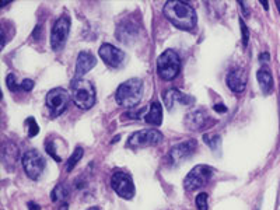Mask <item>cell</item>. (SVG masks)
<instances>
[{
	"label": "cell",
	"instance_id": "obj_1",
	"mask_svg": "<svg viewBox=\"0 0 280 210\" xmlns=\"http://www.w3.org/2000/svg\"><path fill=\"white\" fill-rule=\"evenodd\" d=\"M163 12H164V16L168 18V21L179 29L192 31L196 27V23H198L196 13H195L194 7L186 2H179V0L167 2Z\"/></svg>",
	"mask_w": 280,
	"mask_h": 210
},
{
	"label": "cell",
	"instance_id": "obj_2",
	"mask_svg": "<svg viewBox=\"0 0 280 210\" xmlns=\"http://www.w3.org/2000/svg\"><path fill=\"white\" fill-rule=\"evenodd\" d=\"M142 97H143V81L140 79L126 80L115 93V100L123 108L136 107Z\"/></svg>",
	"mask_w": 280,
	"mask_h": 210
},
{
	"label": "cell",
	"instance_id": "obj_3",
	"mask_svg": "<svg viewBox=\"0 0 280 210\" xmlns=\"http://www.w3.org/2000/svg\"><path fill=\"white\" fill-rule=\"evenodd\" d=\"M70 97L80 109H90L96 104V88L91 81L76 77L70 84Z\"/></svg>",
	"mask_w": 280,
	"mask_h": 210
},
{
	"label": "cell",
	"instance_id": "obj_4",
	"mask_svg": "<svg viewBox=\"0 0 280 210\" xmlns=\"http://www.w3.org/2000/svg\"><path fill=\"white\" fill-rule=\"evenodd\" d=\"M181 70V59L172 49H167L157 59V72L163 80H172L177 77Z\"/></svg>",
	"mask_w": 280,
	"mask_h": 210
},
{
	"label": "cell",
	"instance_id": "obj_5",
	"mask_svg": "<svg viewBox=\"0 0 280 210\" xmlns=\"http://www.w3.org/2000/svg\"><path fill=\"white\" fill-rule=\"evenodd\" d=\"M163 142V133L157 129H143L135 132L128 139L126 146L131 148H143L149 146H157Z\"/></svg>",
	"mask_w": 280,
	"mask_h": 210
},
{
	"label": "cell",
	"instance_id": "obj_6",
	"mask_svg": "<svg viewBox=\"0 0 280 210\" xmlns=\"http://www.w3.org/2000/svg\"><path fill=\"white\" fill-rule=\"evenodd\" d=\"M213 168L209 165H196L194 170H191L186 178L183 179V187L186 191H196L205 187L207 182L210 181L213 175Z\"/></svg>",
	"mask_w": 280,
	"mask_h": 210
},
{
	"label": "cell",
	"instance_id": "obj_7",
	"mask_svg": "<svg viewBox=\"0 0 280 210\" xmlns=\"http://www.w3.org/2000/svg\"><path fill=\"white\" fill-rule=\"evenodd\" d=\"M21 161H23L25 174L28 175V178L34 179V181H37L42 175L44 170H45V159H44V156L38 150H28L23 156Z\"/></svg>",
	"mask_w": 280,
	"mask_h": 210
},
{
	"label": "cell",
	"instance_id": "obj_8",
	"mask_svg": "<svg viewBox=\"0 0 280 210\" xmlns=\"http://www.w3.org/2000/svg\"><path fill=\"white\" fill-rule=\"evenodd\" d=\"M69 100H70V94L65 88L57 87V88L49 91L46 94L45 102L52 116H59L60 114H63L68 108Z\"/></svg>",
	"mask_w": 280,
	"mask_h": 210
},
{
	"label": "cell",
	"instance_id": "obj_9",
	"mask_svg": "<svg viewBox=\"0 0 280 210\" xmlns=\"http://www.w3.org/2000/svg\"><path fill=\"white\" fill-rule=\"evenodd\" d=\"M69 31H70V17L62 16L53 24L51 31V45L53 51H60L66 41H68Z\"/></svg>",
	"mask_w": 280,
	"mask_h": 210
},
{
	"label": "cell",
	"instance_id": "obj_10",
	"mask_svg": "<svg viewBox=\"0 0 280 210\" xmlns=\"http://www.w3.org/2000/svg\"><path fill=\"white\" fill-rule=\"evenodd\" d=\"M111 187L120 198L132 199L135 196V184L126 172H115L111 178Z\"/></svg>",
	"mask_w": 280,
	"mask_h": 210
},
{
	"label": "cell",
	"instance_id": "obj_11",
	"mask_svg": "<svg viewBox=\"0 0 280 210\" xmlns=\"http://www.w3.org/2000/svg\"><path fill=\"white\" fill-rule=\"evenodd\" d=\"M196 148H198V143L195 139H191V140H186V142H182L177 144V146H174V147L170 150V153L167 156V159H168V163L171 165H177L181 164L182 161L191 157L192 154L196 152Z\"/></svg>",
	"mask_w": 280,
	"mask_h": 210
},
{
	"label": "cell",
	"instance_id": "obj_12",
	"mask_svg": "<svg viewBox=\"0 0 280 210\" xmlns=\"http://www.w3.org/2000/svg\"><path fill=\"white\" fill-rule=\"evenodd\" d=\"M98 55L103 59L104 62L108 65L109 68L118 69L122 66V63L125 61V53L120 51L119 48L111 45V44H103L98 49Z\"/></svg>",
	"mask_w": 280,
	"mask_h": 210
},
{
	"label": "cell",
	"instance_id": "obj_13",
	"mask_svg": "<svg viewBox=\"0 0 280 210\" xmlns=\"http://www.w3.org/2000/svg\"><path fill=\"white\" fill-rule=\"evenodd\" d=\"M213 122L214 121H212V118L202 109H196L194 112H189L185 118V124L192 131H202V129L212 125Z\"/></svg>",
	"mask_w": 280,
	"mask_h": 210
},
{
	"label": "cell",
	"instance_id": "obj_14",
	"mask_svg": "<svg viewBox=\"0 0 280 210\" xmlns=\"http://www.w3.org/2000/svg\"><path fill=\"white\" fill-rule=\"evenodd\" d=\"M96 65H97V59L94 57L92 53L87 51L80 52L77 56V61H76V77L80 79L81 76L88 73Z\"/></svg>",
	"mask_w": 280,
	"mask_h": 210
},
{
	"label": "cell",
	"instance_id": "obj_15",
	"mask_svg": "<svg viewBox=\"0 0 280 210\" xmlns=\"http://www.w3.org/2000/svg\"><path fill=\"white\" fill-rule=\"evenodd\" d=\"M227 85L230 90L234 93H242L246 87V72L244 69H233L229 74H227Z\"/></svg>",
	"mask_w": 280,
	"mask_h": 210
},
{
	"label": "cell",
	"instance_id": "obj_16",
	"mask_svg": "<svg viewBox=\"0 0 280 210\" xmlns=\"http://www.w3.org/2000/svg\"><path fill=\"white\" fill-rule=\"evenodd\" d=\"M18 147L13 142H6L2 148V161L3 165L6 167L7 171H13L16 167V163L18 161Z\"/></svg>",
	"mask_w": 280,
	"mask_h": 210
},
{
	"label": "cell",
	"instance_id": "obj_17",
	"mask_svg": "<svg viewBox=\"0 0 280 210\" xmlns=\"http://www.w3.org/2000/svg\"><path fill=\"white\" fill-rule=\"evenodd\" d=\"M163 97H164V102H166L167 109H172L175 102H181L183 105H189V104H192V102L195 101L194 97L186 96V94H183L182 91L177 90V88L167 90L166 93L163 94Z\"/></svg>",
	"mask_w": 280,
	"mask_h": 210
},
{
	"label": "cell",
	"instance_id": "obj_18",
	"mask_svg": "<svg viewBox=\"0 0 280 210\" xmlns=\"http://www.w3.org/2000/svg\"><path fill=\"white\" fill-rule=\"evenodd\" d=\"M146 124L153 126H160L163 122V107L159 101L151 102V107H150L149 114L146 115Z\"/></svg>",
	"mask_w": 280,
	"mask_h": 210
},
{
	"label": "cell",
	"instance_id": "obj_19",
	"mask_svg": "<svg viewBox=\"0 0 280 210\" xmlns=\"http://www.w3.org/2000/svg\"><path fill=\"white\" fill-rule=\"evenodd\" d=\"M257 79L258 83H259V87H261V90L265 93V94H269L272 88H273V77H272V74L269 70L266 69H259L257 73Z\"/></svg>",
	"mask_w": 280,
	"mask_h": 210
},
{
	"label": "cell",
	"instance_id": "obj_20",
	"mask_svg": "<svg viewBox=\"0 0 280 210\" xmlns=\"http://www.w3.org/2000/svg\"><path fill=\"white\" fill-rule=\"evenodd\" d=\"M68 198H69V191L66 189V187L63 184H57L56 187L52 189L51 193V199L53 202L56 203L62 204V203H68Z\"/></svg>",
	"mask_w": 280,
	"mask_h": 210
},
{
	"label": "cell",
	"instance_id": "obj_21",
	"mask_svg": "<svg viewBox=\"0 0 280 210\" xmlns=\"http://www.w3.org/2000/svg\"><path fill=\"white\" fill-rule=\"evenodd\" d=\"M83 154H84V150L81 147H76V150L73 152V154L70 156V159H68V163H66V171L70 172V171H73V168L76 167V164L79 163L83 157Z\"/></svg>",
	"mask_w": 280,
	"mask_h": 210
},
{
	"label": "cell",
	"instance_id": "obj_22",
	"mask_svg": "<svg viewBox=\"0 0 280 210\" xmlns=\"http://www.w3.org/2000/svg\"><path fill=\"white\" fill-rule=\"evenodd\" d=\"M25 128H27V135L28 137H35L40 133V126L34 118H27L25 119Z\"/></svg>",
	"mask_w": 280,
	"mask_h": 210
},
{
	"label": "cell",
	"instance_id": "obj_23",
	"mask_svg": "<svg viewBox=\"0 0 280 210\" xmlns=\"http://www.w3.org/2000/svg\"><path fill=\"white\" fill-rule=\"evenodd\" d=\"M203 140H205V143H207L209 146H210V148H213V150H217L219 147H220V143H222V139H220V136H209V135H206L205 137H203Z\"/></svg>",
	"mask_w": 280,
	"mask_h": 210
},
{
	"label": "cell",
	"instance_id": "obj_24",
	"mask_svg": "<svg viewBox=\"0 0 280 210\" xmlns=\"http://www.w3.org/2000/svg\"><path fill=\"white\" fill-rule=\"evenodd\" d=\"M196 207L198 210H207V195L206 193H199L196 196Z\"/></svg>",
	"mask_w": 280,
	"mask_h": 210
},
{
	"label": "cell",
	"instance_id": "obj_25",
	"mask_svg": "<svg viewBox=\"0 0 280 210\" xmlns=\"http://www.w3.org/2000/svg\"><path fill=\"white\" fill-rule=\"evenodd\" d=\"M55 144H53V142L52 140H49V142H46V152H48V154L49 156H52V159L55 160V161H57V163H60L62 161V159H60V156L55 152Z\"/></svg>",
	"mask_w": 280,
	"mask_h": 210
},
{
	"label": "cell",
	"instance_id": "obj_26",
	"mask_svg": "<svg viewBox=\"0 0 280 210\" xmlns=\"http://www.w3.org/2000/svg\"><path fill=\"white\" fill-rule=\"evenodd\" d=\"M7 87L10 91H20V83H17L16 76L14 74H9L7 76Z\"/></svg>",
	"mask_w": 280,
	"mask_h": 210
},
{
	"label": "cell",
	"instance_id": "obj_27",
	"mask_svg": "<svg viewBox=\"0 0 280 210\" xmlns=\"http://www.w3.org/2000/svg\"><path fill=\"white\" fill-rule=\"evenodd\" d=\"M34 88V81L31 79H24L21 83H20V91H31Z\"/></svg>",
	"mask_w": 280,
	"mask_h": 210
},
{
	"label": "cell",
	"instance_id": "obj_28",
	"mask_svg": "<svg viewBox=\"0 0 280 210\" xmlns=\"http://www.w3.org/2000/svg\"><path fill=\"white\" fill-rule=\"evenodd\" d=\"M240 24H241V33H242V44L246 46V44H248V40H250L248 29H246L245 24H244V21H242V20H240Z\"/></svg>",
	"mask_w": 280,
	"mask_h": 210
},
{
	"label": "cell",
	"instance_id": "obj_29",
	"mask_svg": "<svg viewBox=\"0 0 280 210\" xmlns=\"http://www.w3.org/2000/svg\"><path fill=\"white\" fill-rule=\"evenodd\" d=\"M28 210H41V206L35 202H28Z\"/></svg>",
	"mask_w": 280,
	"mask_h": 210
},
{
	"label": "cell",
	"instance_id": "obj_30",
	"mask_svg": "<svg viewBox=\"0 0 280 210\" xmlns=\"http://www.w3.org/2000/svg\"><path fill=\"white\" fill-rule=\"evenodd\" d=\"M40 34H41V27L38 25V27L34 29V33H33V38H34V40H40V37H41Z\"/></svg>",
	"mask_w": 280,
	"mask_h": 210
},
{
	"label": "cell",
	"instance_id": "obj_31",
	"mask_svg": "<svg viewBox=\"0 0 280 210\" xmlns=\"http://www.w3.org/2000/svg\"><path fill=\"white\" fill-rule=\"evenodd\" d=\"M214 111H217V112H226V111H227V108H226L224 105H220V104H217V105H214Z\"/></svg>",
	"mask_w": 280,
	"mask_h": 210
},
{
	"label": "cell",
	"instance_id": "obj_32",
	"mask_svg": "<svg viewBox=\"0 0 280 210\" xmlns=\"http://www.w3.org/2000/svg\"><path fill=\"white\" fill-rule=\"evenodd\" d=\"M269 61V53H262L261 55V62H266Z\"/></svg>",
	"mask_w": 280,
	"mask_h": 210
},
{
	"label": "cell",
	"instance_id": "obj_33",
	"mask_svg": "<svg viewBox=\"0 0 280 210\" xmlns=\"http://www.w3.org/2000/svg\"><path fill=\"white\" fill-rule=\"evenodd\" d=\"M57 210H69V203L59 204V209Z\"/></svg>",
	"mask_w": 280,
	"mask_h": 210
},
{
	"label": "cell",
	"instance_id": "obj_34",
	"mask_svg": "<svg viewBox=\"0 0 280 210\" xmlns=\"http://www.w3.org/2000/svg\"><path fill=\"white\" fill-rule=\"evenodd\" d=\"M262 5H263V7H265V9H266V10H268V9H269L268 3H266V2H262Z\"/></svg>",
	"mask_w": 280,
	"mask_h": 210
},
{
	"label": "cell",
	"instance_id": "obj_35",
	"mask_svg": "<svg viewBox=\"0 0 280 210\" xmlns=\"http://www.w3.org/2000/svg\"><path fill=\"white\" fill-rule=\"evenodd\" d=\"M276 6H277V9L280 10V2H277V3H276Z\"/></svg>",
	"mask_w": 280,
	"mask_h": 210
},
{
	"label": "cell",
	"instance_id": "obj_36",
	"mask_svg": "<svg viewBox=\"0 0 280 210\" xmlns=\"http://www.w3.org/2000/svg\"><path fill=\"white\" fill-rule=\"evenodd\" d=\"M88 210H100V209H98V207H90Z\"/></svg>",
	"mask_w": 280,
	"mask_h": 210
}]
</instances>
